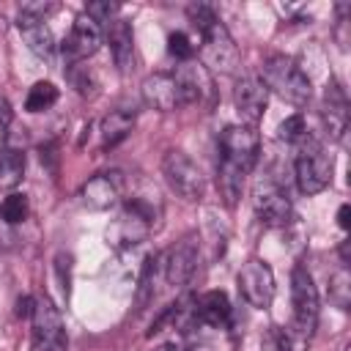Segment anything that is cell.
<instances>
[{
  "instance_id": "11",
  "label": "cell",
  "mask_w": 351,
  "mask_h": 351,
  "mask_svg": "<svg viewBox=\"0 0 351 351\" xmlns=\"http://www.w3.org/2000/svg\"><path fill=\"white\" fill-rule=\"evenodd\" d=\"M197 261H200V244H197V236L195 233H186L181 241H176L165 258H162V271H165V280L176 288L186 285L195 271H197Z\"/></svg>"
},
{
  "instance_id": "23",
  "label": "cell",
  "mask_w": 351,
  "mask_h": 351,
  "mask_svg": "<svg viewBox=\"0 0 351 351\" xmlns=\"http://www.w3.org/2000/svg\"><path fill=\"white\" fill-rule=\"evenodd\" d=\"M55 101H58V88H55L49 80H38V82H33V88L27 90L25 110H27V112H44V110H49Z\"/></svg>"
},
{
  "instance_id": "30",
  "label": "cell",
  "mask_w": 351,
  "mask_h": 351,
  "mask_svg": "<svg viewBox=\"0 0 351 351\" xmlns=\"http://www.w3.org/2000/svg\"><path fill=\"white\" fill-rule=\"evenodd\" d=\"M85 14L93 16L101 27H107V25L112 22V16L118 14V3H104V0H99V3H90V5L85 8Z\"/></svg>"
},
{
  "instance_id": "34",
  "label": "cell",
  "mask_w": 351,
  "mask_h": 351,
  "mask_svg": "<svg viewBox=\"0 0 351 351\" xmlns=\"http://www.w3.org/2000/svg\"><path fill=\"white\" fill-rule=\"evenodd\" d=\"M11 241H14V233H11V228H8L5 222H0V250H5Z\"/></svg>"
},
{
  "instance_id": "7",
  "label": "cell",
  "mask_w": 351,
  "mask_h": 351,
  "mask_svg": "<svg viewBox=\"0 0 351 351\" xmlns=\"http://www.w3.org/2000/svg\"><path fill=\"white\" fill-rule=\"evenodd\" d=\"M261 154V137L252 126L230 123L219 134V162L230 165L241 173H250Z\"/></svg>"
},
{
  "instance_id": "25",
  "label": "cell",
  "mask_w": 351,
  "mask_h": 351,
  "mask_svg": "<svg viewBox=\"0 0 351 351\" xmlns=\"http://www.w3.org/2000/svg\"><path fill=\"white\" fill-rule=\"evenodd\" d=\"M329 299H332L335 307L348 310V304H351V274H348V266H340L329 277Z\"/></svg>"
},
{
  "instance_id": "10",
  "label": "cell",
  "mask_w": 351,
  "mask_h": 351,
  "mask_svg": "<svg viewBox=\"0 0 351 351\" xmlns=\"http://www.w3.org/2000/svg\"><path fill=\"white\" fill-rule=\"evenodd\" d=\"M252 206H255V214L263 225H271V228H280V225H288L291 217H293V206H291V197L288 192L266 178V181H258L255 192H252Z\"/></svg>"
},
{
  "instance_id": "4",
  "label": "cell",
  "mask_w": 351,
  "mask_h": 351,
  "mask_svg": "<svg viewBox=\"0 0 351 351\" xmlns=\"http://www.w3.org/2000/svg\"><path fill=\"white\" fill-rule=\"evenodd\" d=\"M156 214H154V206L143 197H132L123 203L121 214L115 217V222L110 225L107 230V241L118 250H126V247H134L140 241L148 239L151 233V225H154Z\"/></svg>"
},
{
  "instance_id": "27",
  "label": "cell",
  "mask_w": 351,
  "mask_h": 351,
  "mask_svg": "<svg viewBox=\"0 0 351 351\" xmlns=\"http://www.w3.org/2000/svg\"><path fill=\"white\" fill-rule=\"evenodd\" d=\"M167 52H170L176 60L186 63V60H192V55H195V44H192V38H189L184 30H176V33L167 36Z\"/></svg>"
},
{
  "instance_id": "22",
  "label": "cell",
  "mask_w": 351,
  "mask_h": 351,
  "mask_svg": "<svg viewBox=\"0 0 351 351\" xmlns=\"http://www.w3.org/2000/svg\"><path fill=\"white\" fill-rule=\"evenodd\" d=\"M25 176V154L16 148H3L0 151V186L11 189L22 181Z\"/></svg>"
},
{
  "instance_id": "6",
  "label": "cell",
  "mask_w": 351,
  "mask_h": 351,
  "mask_svg": "<svg viewBox=\"0 0 351 351\" xmlns=\"http://www.w3.org/2000/svg\"><path fill=\"white\" fill-rule=\"evenodd\" d=\"M162 176L170 192H176L186 203H197L206 195V178L203 170L184 154V151H167L162 156Z\"/></svg>"
},
{
  "instance_id": "20",
  "label": "cell",
  "mask_w": 351,
  "mask_h": 351,
  "mask_svg": "<svg viewBox=\"0 0 351 351\" xmlns=\"http://www.w3.org/2000/svg\"><path fill=\"white\" fill-rule=\"evenodd\" d=\"M16 27H19L22 38H25V44L30 47L33 55H38V58H52V52H55V36H52V30H49L47 22H38V19H30V16H22V14H19Z\"/></svg>"
},
{
  "instance_id": "9",
  "label": "cell",
  "mask_w": 351,
  "mask_h": 351,
  "mask_svg": "<svg viewBox=\"0 0 351 351\" xmlns=\"http://www.w3.org/2000/svg\"><path fill=\"white\" fill-rule=\"evenodd\" d=\"M236 285H239L241 299L250 307L266 310L271 304V299H274V271L261 258H252V261H247L241 266V271L236 277Z\"/></svg>"
},
{
  "instance_id": "15",
  "label": "cell",
  "mask_w": 351,
  "mask_h": 351,
  "mask_svg": "<svg viewBox=\"0 0 351 351\" xmlns=\"http://www.w3.org/2000/svg\"><path fill=\"white\" fill-rule=\"evenodd\" d=\"M140 93H143V101L151 107V110H159V112H170L176 107H184L181 101V90H178V82L173 74L167 71H156V74H148L140 85Z\"/></svg>"
},
{
  "instance_id": "21",
  "label": "cell",
  "mask_w": 351,
  "mask_h": 351,
  "mask_svg": "<svg viewBox=\"0 0 351 351\" xmlns=\"http://www.w3.org/2000/svg\"><path fill=\"white\" fill-rule=\"evenodd\" d=\"M132 126H134V115H132V112H126V110H112L110 115H104V118H101V123H99L101 151L115 148L118 143H123V140L129 137Z\"/></svg>"
},
{
  "instance_id": "28",
  "label": "cell",
  "mask_w": 351,
  "mask_h": 351,
  "mask_svg": "<svg viewBox=\"0 0 351 351\" xmlns=\"http://www.w3.org/2000/svg\"><path fill=\"white\" fill-rule=\"evenodd\" d=\"M304 134H307V126H304V115H302V112L288 115V118L280 123V129H277V137L285 140V143H299Z\"/></svg>"
},
{
  "instance_id": "16",
  "label": "cell",
  "mask_w": 351,
  "mask_h": 351,
  "mask_svg": "<svg viewBox=\"0 0 351 351\" xmlns=\"http://www.w3.org/2000/svg\"><path fill=\"white\" fill-rule=\"evenodd\" d=\"M176 82H178V90H181V101L184 104H200L211 96V71L203 66V63H181L176 71H173Z\"/></svg>"
},
{
  "instance_id": "5",
  "label": "cell",
  "mask_w": 351,
  "mask_h": 351,
  "mask_svg": "<svg viewBox=\"0 0 351 351\" xmlns=\"http://www.w3.org/2000/svg\"><path fill=\"white\" fill-rule=\"evenodd\" d=\"M291 304H293V332L302 343H307L318 324V288L307 266L296 263L291 271Z\"/></svg>"
},
{
  "instance_id": "2",
  "label": "cell",
  "mask_w": 351,
  "mask_h": 351,
  "mask_svg": "<svg viewBox=\"0 0 351 351\" xmlns=\"http://www.w3.org/2000/svg\"><path fill=\"white\" fill-rule=\"evenodd\" d=\"M266 90L277 93L282 101L293 104V107H304L313 96V85H310V77L304 74V69L288 58V55H269L263 63H261V77Z\"/></svg>"
},
{
  "instance_id": "29",
  "label": "cell",
  "mask_w": 351,
  "mask_h": 351,
  "mask_svg": "<svg viewBox=\"0 0 351 351\" xmlns=\"http://www.w3.org/2000/svg\"><path fill=\"white\" fill-rule=\"evenodd\" d=\"M58 11V3H41V0H36V3H22L19 5V14L22 16H30V19H38V22H47L52 14Z\"/></svg>"
},
{
  "instance_id": "19",
  "label": "cell",
  "mask_w": 351,
  "mask_h": 351,
  "mask_svg": "<svg viewBox=\"0 0 351 351\" xmlns=\"http://www.w3.org/2000/svg\"><path fill=\"white\" fill-rule=\"evenodd\" d=\"M230 313H233V307H230V299H228L225 291H208L195 302V318L200 324H208V326H217V329L228 326Z\"/></svg>"
},
{
  "instance_id": "8",
  "label": "cell",
  "mask_w": 351,
  "mask_h": 351,
  "mask_svg": "<svg viewBox=\"0 0 351 351\" xmlns=\"http://www.w3.org/2000/svg\"><path fill=\"white\" fill-rule=\"evenodd\" d=\"M33 351H69L63 315L49 296H38L33 304Z\"/></svg>"
},
{
  "instance_id": "35",
  "label": "cell",
  "mask_w": 351,
  "mask_h": 351,
  "mask_svg": "<svg viewBox=\"0 0 351 351\" xmlns=\"http://www.w3.org/2000/svg\"><path fill=\"white\" fill-rule=\"evenodd\" d=\"M337 225L343 228V230H348V206H340V211H337Z\"/></svg>"
},
{
  "instance_id": "26",
  "label": "cell",
  "mask_w": 351,
  "mask_h": 351,
  "mask_svg": "<svg viewBox=\"0 0 351 351\" xmlns=\"http://www.w3.org/2000/svg\"><path fill=\"white\" fill-rule=\"evenodd\" d=\"M156 269H159V258H156V255H148V258L143 261V271H140V282H137V307H140V310L154 299Z\"/></svg>"
},
{
  "instance_id": "1",
  "label": "cell",
  "mask_w": 351,
  "mask_h": 351,
  "mask_svg": "<svg viewBox=\"0 0 351 351\" xmlns=\"http://www.w3.org/2000/svg\"><path fill=\"white\" fill-rule=\"evenodd\" d=\"M186 14H189L192 25L197 27V33L203 36V58H206L203 66L214 69V71H222V74H230L239 66V49L233 44L228 27L222 25V19L206 3L189 5Z\"/></svg>"
},
{
  "instance_id": "18",
  "label": "cell",
  "mask_w": 351,
  "mask_h": 351,
  "mask_svg": "<svg viewBox=\"0 0 351 351\" xmlns=\"http://www.w3.org/2000/svg\"><path fill=\"white\" fill-rule=\"evenodd\" d=\"M104 38L110 44V55H112L115 66L121 71H126L132 66V58H134V33H132V25L126 19H112L104 27Z\"/></svg>"
},
{
  "instance_id": "31",
  "label": "cell",
  "mask_w": 351,
  "mask_h": 351,
  "mask_svg": "<svg viewBox=\"0 0 351 351\" xmlns=\"http://www.w3.org/2000/svg\"><path fill=\"white\" fill-rule=\"evenodd\" d=\"M269 348H271V351H291V348H293V340H291L288 332L271 326V332H269Z\"/></svg>"
},
{
  "instance_id": "14",
  "label": "cell",
  "mask_w": 351,
  "mask_h": 351,
  "mask_svg": "<svg viewBox=\"0 0 351 351\" xmlns=\"http://www.w3.org/2000/svg\"><path fill=\"white\" fill-rule=\"evenodd\" d=\"M121 195H123V181H121V173H96L93 178H88L82 186H80V197L88 208L93 211H107V208H115L121 203Z\"/></svg>"
},
{
  "instance_id": "33",
  "label": "cell",
  "mask_w": 351,
  "mask_h": 351,
  "mask_svg": "<svg viewBox=\"0 0 351 351\" xmlns=\"http://www.w3.org/2000/svg\"><path fill=\"white\" fill-rule=\"evenodd\" d=\"M33 299L30 296H22L19 302H16V315H33Z\"/></svg>"
},
{
  "instance_id": "13",
  "label": "cell",
  "mask_w": 351,
  "mask_h": 351,
  "mask_svg": "<svg viewBox=\"0 0 351 351\" xmlns=\"http://www.w3.org/2000/svg\"><path fill=\"white\" fill-rule=\"evenodd\" d=\"M269 104V90L263 88V82L258 77H241L233 88V107L241 118L244 126H258V121L263 118Z\"/></svg>"
},
{
  "instance_id": "32",
  "label": "cell",
  "mask_w": 351,
  "mask_h": 351,
  "mask_svg": "<svg viewBox=\"0 0 351 351\" xmlns=\"http://www.w3.org/2000/svg\"><path fill=\"white\" fill-rule=\"evenodd\" d=\"M14 121V110H11V101L5 96H0V132H5Z\"/></svg>"
},
{
  "instance_id": "17",
  "label": "cell",
  "mask_w": 351,
  "mask_h": 351,
  "mask_svg": "<svg viewBox=\"0 0 351 351\" xmlns=\"http://www.w3.org/2000/svg\"><path fill=\"white\" fill-rule=\"evenodd\" d=\"M321 121H324V129L332 140H340L348 132V99H346V93L337 82H332L326 88L324 107H321Z\"/></svg>"
},
{
  "instance_id": "24",
  "label": "cell",
  "mask_w": 351,
  "mask_h": 351,
  "mask_svg": "<svg viewBox=\"0 0 351 351\" xmlns=\"http://www.w3.org/2000/svg\"><path fill=\"white\" fill-rule=\"evenodd\" d=\"M27 211H30V206H27V195H22V192H11V195L3 197V203H0V222H5L8 228H14V225H19V222L27 219Z\"/></svg>"
},
{
  "instance_id": "3",
  "label": "cell",
  "mask_w": 351,
  "mask_h": 351,
  "mask_svg": "<svg viewBox=\"0 0 351 351\" xmlns=\"http://www.w3.org/2000/svg\"><path fill=\"white\" fill-rule=\"evenodd\" d=\"M332 156L324 148L321 140L304 134L299 140L296 156H293V173H296V184L302 195H318L332 184Z\"/></svg>"
},
{
  "instance_id": "12",
  "label": "cell",
  "mask_w": 351,
  "mask_h": 351,
  "mask_svg": "<svg viewBox=\"0 0 351 351\" xmlns=\"http://www.w3.org/2000/svg\"><path fill=\"white\" fill-rule=\"evenodd\" d=\"M101 44H104V27H101L93 16H88V14L82 11V14L74 19L71 33H69L66 41H63V55H66L71 63H77V60H85V58L96 55Z\"/></svg>"
},
{
  "instance_id": "36",
  "label": "cell",
  "mask_w": 351,
  "mask_h": 351,
  "mask_svg": "<svg viewBox=\"0 0 351 351\" xmlns=\"http://www.w3.org/2000/svg\"><path fill=\"white\" fill-rule=\"evenodd\" d=\"M159 351H178V348H176V346H173V343H165V346H162V348H159Z\"/></svg>"
}]
</instances>
